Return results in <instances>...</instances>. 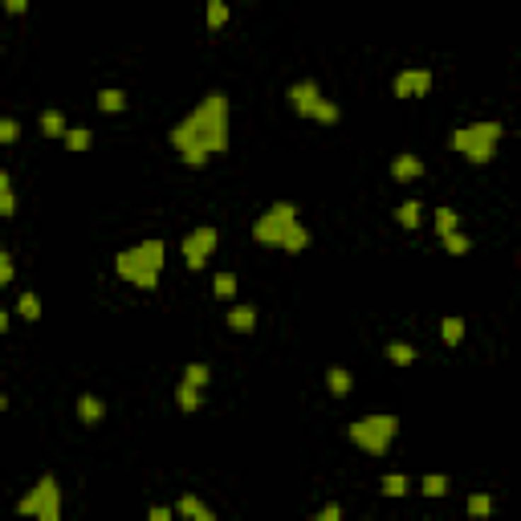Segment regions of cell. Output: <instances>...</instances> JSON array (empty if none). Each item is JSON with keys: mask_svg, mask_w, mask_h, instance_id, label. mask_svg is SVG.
I'll return each instance as SVG.
<instances>
[{"mask_svg": "<svg viewBox=\"0 0 521 521\" xmlns=\"http://www.w3.org/2000/svg\"><path fill=\"white\" fill-rule=\"evenodd\" d=\"M171 147L179 155L183 151H228V98L224 94H208L192 114H183L176 127H171Z\"/></svg>", "mask_w": 521, "mask_h": 521, "instance_id": "6da1fadb", "label": "cell"}, {"mask_svg": "<svg viewBox=\"0 0 521 521\" xmlns=\"http://www.w3.org/2000/svg\"><path fill=\"white\" fill-rule=\"evenodd\" d=\"M163 260H167V244L163 241H143L134 248H122L114 257V273L139 285V290H155L159 285V273H163Z\"/></svg>", "mask_w": 521, "mask_h": 521, "instance_id": "7a4b0ae2", "label": "cell"}, {"mask_svg": "<svg viewBox=\"0 0 521 521\" xmlns=\"http://www.w3.org/2000/svg\"><path fill=\"white\" fill-rule=\"evenodd\" d=\"M501 134H505L501 122H472V127L452 130L448 147H452V151H460V155H469L472 163H493V155H497V143H501Z\"/></svg>", "mask_w": 521, "mask_h": 521, "instance_id": "3957f363", "label": "cell"}, {"mask_svg": "<svg viewBox=\"0 0 521 521\" xmlns=\"http://www.w3.org/2000/svg\"><path fill=\"white\" fill-rule=\"evenodd\" d=\"M395 436H399V420L395 416H362V420L350 423V440L371 456L387 452Z\"/></svg>", "mask_w": 521, "mask_h": 521, "instance_id": "277c9868", "label": "cell"}, {"mask_svg": "<svg viewBox=\"0 0 521 521\" xmlns=\"http://www.w3.org/2000/svg\"><path fill=\"white\" fill-rule=\"evenodd\" d=\"M16 513H21V517L57 521V517H62V488H57V481H53V476H41L37 488H29V493L21 497Z\"/></svg>", "mask_w": 521, "mask_h": 521, "instance_id": "5b68a950", "label": "cell"}, {"mask_svg": "<svg viewBox=\"0 0 521 521\" xmlns=\"http://www.w3.org/2000/svg\"><path fill=\"white\" fill-rule=\"evenodd\" d=\"M293 220H297V208H293V204H273V208L253 224V241L281 248V241H285V232H290Z\"/></svg>", "mask_w": 521, "mask_h": 521, "instance_id": "8992f818", "label": "cell"}, {"mask_svg": "<svg viewBox=\"0 0 521 521\" xmlns=\"http://www.w3.org/2000/svg\"><path fill=\"white\" fill-rule=\"evenodd\" d=\"M183 260H188V269H204L208 265V257H212V248H216V228L212 224H200V228H192L188 236H183Z\"/></svg>", "mask_w": 521, "mask_h": 521, "instance_id": "52a82bcc", "label": "cell"}, {"mask_svg": "<svg viewBox=\"0 0 521 521\" xmlns=\"http://www.w3.org/2000/svg\"><path fill=\"white\" fill-rule=\"evenodd\" d=\"M432 90V74L428 69H403L395 78V98H423Z\"/></svg>", "mask_w": 521, "mask_h": 521, "instance_id": "ba28073f", "label": "cell"}, {"mask_svg": "<svg viewBox=\"0 0 521 521\" xmlns=\"http://www.w3.org/2000/svg\"><path fill=\"white\" fill-rule=\"evenodd\" d=\"M318 102H322V90H318L314 81H297V86H290V106L302 114V118H309V110H314Z\"/></svg>", "mask_w": 521, "mask_h": 521, "instance_id": "9c48e42d", "label": "cell"}, {"mask_svg": "<svg viewBox=\"0 0 521 521\" xmlns=\"http://www.w3.org/2000/svg\"><path fill=\"white\" fill-rule=\"evenodd\" d=\"M420 176H423V163L416 159V155H395V159H391V179L407 183V179H420Z\"/></svg>", "mask_w": 521, "mask_h": 521, "instance_id": "30bf717a", "label": "cell"}, {"mask_svg": "<svg viewBox=\"0 0 521 521\" xmlns=\"http://www.w3.org/2000/svg\"><path fill=\"white\" fill-rule=\"evenodd\" d=\"M224 326L232 330V334H248V330L257 326V309H253V306H232Z\"/></svg>", "mask_w": 521, "mask_h": 521, "instance_id": "8fae6325", "label": "cell"}, {"mask_svg": "<svg viewBox=\"0 0 521 521\" xmlns=\"http://www.w3.org/2000/svg\"><path fill=\"white\" fill-rule=\"evenodd\" d=\"M176 513H179V517H192V521H216V513H212L200 497H192V493H188V497H179Z\"/></svg>", "mask_w": 521, "mask_h": 521, "instance_id": "7c38bea8", "label": "cell"}, {"mask_svg": "<svg viewBox=\"0 0 521 521\" xmlns=\"http://www.w3.org/2000/svg\"><path fill=\"white\" fill-rule=\"evenodd\" d=\"M326 387H330V395H334V399H346V395H350V387H355V379H350V371H346V367H330V371H326Z\"/></svg>", "mask_w": 521, "mask_h": 521, "instance_id": "4fadbf2b", "label": "cell"}, {"mask_svg": "<svg viewBox=\"0 0 521 521\" xmlns=\"http://www.w3.org/2000/svg\"><path fill=\"white\" fill-rule=\"evenodd\" d=\"M102 416H106V407H102L98 395H81V399H78V420L81 423H90V428H94V423H102Z\"/></svg>", "mask_w": 521, "mask_h": 521, "instance_id": "5bb4252c", "label": "cell"}, {"mask_svg": "<svg viewBox=\"0 0 521 521\" xmlns=\"http://www.w3.org/2000/svg\"><path fill=\"white\" fill-rule=\"evenodd\" d=\"M281 248H285V253H306L309 248V228H302L297 220H293L290 232H285V241H281Z\"/></svg>", "mask_w": 521, "mask_h": 521, "instance_id": "9a60e30c", "label": "cell"}, {"mask_svg": "<svg viewBox=\"0 0 521 521\" xmlns=\"http://www.w3.org/2000/svg\"><path fill=\"white\" fill-rule=\"evenodd\" d=\"M176 403H179V411H195V407L204 403V391L192 387V383H179V387H176Z\"/></svg>", "mask_w": 521, "mask_h": 521, "instance_id": "2e32d148", "label": "cell"}, {"mask_svg": "<svg viewBox=\"0 0 521 521\" xmlns=\"http://www.w3.org/2000/svg\"><path fill=\"white\" fill-rule=\"evenodd\" d=\"M65 147H69V151H90V143H94V134H90V130L86 127H65Z\"/></svg>", "mask_w": 521, "mask_h": 521, "instance_id": "e0dca14e", "label": "cell"}, {"mask_svg": "<svg viewBox=\"0 0 521 521\" xmlns=\"http://www.w3.org/2000/svg\"><path fill=\"white\" fill-rule=\"evenodd\" d=\"M41 134L62 139V134H65V114L62 110H45V114H41Z\"/></svg>", "mask_w": 521, "mask_h": 521, "instance_id": "ac0fdd59", "label": "cell"}, {"mask_svg": "<svg viewBox=\"0 0 521 521\" xmlns=\"http://www.w3.org/2000/svg\"><path fill=\"white\" fill-rule=\"evenodd\" d=\"M212 293H216L220 302H232V297H236V277H232V273H216V277H212Z\"/></svg>", "mask_w": 521, "mask_h": 521, "instance_id": "d6986e66", "label": "cell"}, {"mask_svg": "<svg viewBox=\"0 0 521 521\" xmlns=\"http://www.w3.org/2000/svg\"><path fill=\"white\" fill-rule=\"evenodd\" d=\"M16 314H21L25 322H37V318H41V297H37V293H21V302H16Z\"/></svg>", "mask_w": 521, "mask_h": 521, "instance_id": "ffe728a7", "label": "cell"}, {"mask_svg": "<svg viewBox=\"0 0 521 521\" xmlns=\"http://www.w3.org/2000/svg\"><path fill=\"white\" fill-rule=\"evenodd\" d=\"M13 212H16L13 179H8V171H0V216H13Z\"/></svg>", "mask_w": 521, "mask_h": 521, "instance_id": "44dd1931", "label": "cell"}, {"mask_svg": "<svg viewBox=\"0 0 521 521\" xmlns=\"http://www.w3.org/2000/svg\"><path fill=\"white\" fill-rule=\"evenodd\" d=\"M98 106L118 114V110H127V94H122V90H98Z\"/></svg>", "mask_w": 521, "mask_h": 521, "instance_id": "7402d4cb", "label": "cell"}, {"mask_svg": "<svg viewBox=\"0 0 521 521\" xmlns=\"http://www.w3.org/2000/svg\"><path fill=\"white\" fill-rule=\"evenodd\" d=\"M208 379H212V371L208 367H204V362H188V367H183V383H192V387H208Z\"/></svg>", "mask_w": 521, "mask_h": 521, "instance_id": "603a6c76", "label": "cell"}, {"mask_svg": "<svg viewBox=\"0 0 521 521\" xmlns=\"http://www.w3.org/2000/svg\"><path fill=\"white\" fill-rule=\"evenodd\" d=\"M440 338L448 342V346H456V342L464 338V318H444L440 322Z\"/></svg>", "mask_w": 521, "mask_h": 521, "instance_id": "cb8c5ba5", "label": "cell"}, {"mask_svg": "<svg viewBox=\"0 0 521 521\" xmlns=\"http://www.w3.org/2000/svg\"><path fill=\"white\" fill-rule=\"evenodd\" d=\"M387 358L395 367H411V362H416V350H411L407 342H387Z\"/></svg>", "mask_w": 521, "mask_h": 521, "instance_id": "d4e9b609", "label": "cell"}, {"mask_svg": "<svg viewBox=\"0 0 521 521\" xmlns=\"http://www.w3.org/2000/svg\"><path fill=\"white\" fill-rule=\"evenodd\" d=\"M420 488H423V497H444V493H448V476H444V472H428Z\"/></svg>", "mask_w": 521, "mask_h": 521, "instance_id": "484cf974", "label": "cell"}, {"mask_svg": "<svg viewBox=\"0 0 521 521\" xmlns=\"http://www.w3.org/2000/svg\"><path fill=\"white\" fill-rule=\"evenodd\" d=\"M440 241H444V248H448L452 257H464V253L472 248V241L464 236V232H460V228H456V232H448V236H440Z\"/></svg>", "mask_w": 521, "mask_h": 521, "instance_id": "4316f807", "label": "cell"}, {"mask_svg": "<svg viewBox=\"0 0 521 521\" xmlns=\"http://www.w3.org/2000/svg\"><path fill=\"white\" fill-rule=\"evenodd\" d=\"M309 118H314V122H326V127H334V122H338V106L322 98V102H318V106L309 110Z\"/></svg>", "mask_w": 521, "mask_h": 521, "instance_id": "83f0119b", "label": "cell"}, {"mask_svg": "<svg viewBox=\"0 0 521 521\" xmlns=\"http://www.w3.org/2000/svg\"><path fill=\"white\" fill-rule=\"evenodd\" d=\"M399 224L403 228H420V200H407V204H399Z\"/></svg>", "mask_w": 521, "mask_h": 521, "instance_id": "f1b7e54d", "label": "cell"}, {"mask_svg": "<svg viewBox=\"0 0 521 521\" xmlns=\"http://www.w3.org/2000/svg\"><path fill=\"white\" fill-rule=\"evenodd\" d=\"M383 493H387V497H403V493H407V476H403V472H387V476H383Z\"/></svg>", "mask_w": 521, "mask_h": 521, "instance_id": "f546056e", "label": "cell"}, {"mask_svg": "<svg viewBox=\"0 0 521 521\" xmlns=\"http://www.w3.org/2000/svg\"><path fill=\"white\" fill-rule=\"evenodd\" d=\"M436 232H440V236L456 232V212L452 208H436Z\"/></svg>", "mask_w": 521, "mask_h": 521, "instance_id": "4dcf8cb0", "label": "cell"}, {"mask_svg": "<svg viewBox=\"0 0 521 521\" xmlns=\"http://www.w3.org/2000/svg\"><path fill=\"white\" fill-rule=\"evenodd\" d=\"M469 513H472V517H485V513H493V497H485V493H472V497H469Z\"/></svg>", "mask_w": 521, "mask_h": 521, "instance_id": "1f68e13d", "label": "cell"}, {"mask_svg": "<svg viewBox=\"0 0 521 521\" xmlns=\"http://www.w3.org/2000/svg\"><path fill=\"white\" fill-rule=\"evenodd\" d=\"M224 21H228V4L224 0H208V25L212 29H220Z\"/></svg>", "mask_w": 521, "mask_h": 521, "instance_id": "d6a6232c", "label": "cell"}, {"mask_svg": "<svg viewBox=\"0 0 521 521\" xmlns=\"http://www.w3.org/2000/svg\"><path fill=\"white\" fill-rule=\"evenodd\" d=\"M13 277H16V265H13V257H8V253L0 248V290H4V285H8Z\"/></svg>", "mask_w": 521, "mask_h": 521, "instance_id": "836d02e7", "label": "cell"}, {"mask_svg": "<svg viewBox=\"0 0 521 521\" xmlns=\"http://www.w3.org/2000/svg\"><path fill=\"white\" fill-rule=\"evenodd\" d=\"M16 139H21V127L13 118H0V143H16Z\"/></svg>", "mask_w": 521, "mask_h": 521, "instance_id": "e575fe53", "label": "cell"}, {"mask_svg": "<svg viewBox=\"0 0 521 521\" xmlns=\"http://www.w3.org/2000/svg\"><path fill=\"white\" fill-rule=\"evenodd\" d=\"M183 163L200 171V167H208V155H204V151H183Z\"/></svg>", "mask_w": 521, "mask_h": 521, "instance_id": "d590c367", "label": "cell"}, {"mask_svg": "<svg viewBox=\"0 0 521 521\" xmlns=\"http://www.w3.org/2000/svg\"><path fill=\"white\" fill-rule=\"evenodd\" d=\"M338 517H342L338 505H322V509H318V521H338Z\"/></svg>", "mask_w": 521, "mask_h": 521, "instance_id": "8d00e7d4", "label": "cell"}, {"mask_svg": "<svg viewBox=\"0 0 521 521\" xmlns=\"http://www.w3.org/2000/svg\"><path fill=\"white\" fill-rule=\"evenodd\" d=\"M0 8H8V13H25V8H29V0H0Z\"/></svg>", "mask_w": 521, "mask_h": 521, "instance_id": "74e56055", "label": "cell"}, {"mask_svg": "<svg viewBox=\"0 0 521 521\" xmlns=\"http://www.w3.org/2000/svg\"><path fill=\"white\" fill-rule=\"evenodd\" d=\"M151 521H171V509H163V505H151V513H147Z\"/></svg>", "mask_w": 521, "mask_h": 521, "instance_id": "f35d334b", "label": "cell"}, {"mask_svg": "<svg viewBox=\"0 0 521 521\" xmlns=\"http://www.w3.org/2000/svg\"><path fill=\"white\" fill-rule=\"evenodd\" d=\"M4 330H8V314H4V309H0V334H4Z\"/></svg>", "mask_w": 521, "mask_h": 521, "instance_id": "ab89813d", "label": "cell"}, {"mask_svg": "<svg viewBox=\"0 0 521 521\" xmlns=\"http://www.w3.org/2000/svg\"><path fill=\"white\" fill-rule=\"evenodd\" d=\"M4 403H8V399H4V395H0V411H4Z\"/></svg>", "mask_w": 521, "mask_h": 521, "instance_id": "60d3db41", "label": "cell"}]
</instances>
